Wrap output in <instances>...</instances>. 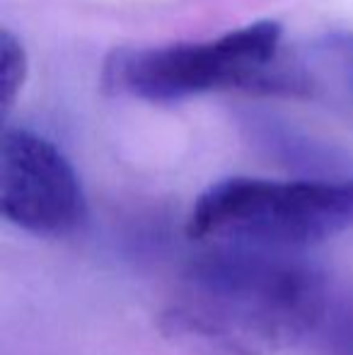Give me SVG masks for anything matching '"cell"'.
Here are the masks:
<instances>
[{"mask_svg":"<svg viewBox=\"0 0 353 355\" xmlns=\"http://www.w3.org/2000/svg\"><path fill=\"white\" fill-rule=\"evenodd\" d=\"M329 304L322 273L291 254L213 247L189 263L160 329L206 355H273L320 331Z\"/></svg>","mask_w":353,"mask_h":355,"instance_id":"cell-1","label":"cell"},{"mask_svg":"<svg viewBox=\"0 0 353 355\" xmlns=\"http://www.w3.org/2000/svg\"><path fill=\"white\" fill-rule=\"evenodd\" d=\"M320 331L334 355H353V304H329Z\"/></svg>","mask_w":353,"mask_h":355,"instance_id":"cell-6","label":"cell"},{"mask_svg":"<svg viewBox=\"0 0 353 355\" xmlns=\"http://www.w3.org/2000/svg\"><path fill=\"white\" fill-rule=\"evenodd\" d=\"M27 73L29 58L24 51V44L10 29H3L0 32V104H3L5 116L12 112L15 102L22 94Z\"/></svg>","mask_w":353,"mask_h":355,"instance_id":"cell-5","label":"cell"},{"mask_svg":"<svg viewBox=\"0 0 353 355\" xmlns=\"http://www.w3.org/2000/svg\"><path fill=\"white\" fill-rule=\"evenodd\" d=\"M327 51L339 63L341 75H344L346 85L353 92V34H334V37H329L327 39Z\"/></svg>","mask_w":353,"mask_h":355,"instance_id":"cell-7","label":"cell"},{"mask_svg":"<svg viewBox=\"0 0 353 355\" xmlns=\"http://www.w3.org/2000/svg\"><path fill=\"white\" fill-rule=\"evenodd\" d=\"M281 24L259 19L213 42L114 51L104 78L114 89L150 102H175L230 87L255 92L302 89L300 71L281 61Z\"/></svg>","mask_w":353,"mask_h":355,"instance_id":"cell-3","label":"cell"},{"mask_svg":"<svg viewBox=\"0 0 353 355\" xmlns=\"http://www.w3.org/2000/svg\"><path fill=\"white\" fill-rule=\"evenodd\" d=\"M353 227V179L273 182L230 177L208 187L187 234L211 247L291 254Z\"/></svg>","mask_w":353,"mask_h":355,"instance_id":"cell-2","label":"cell"},{"mask_svg":"<svg viewBox=\"0 0 353 355\" xmlns=\"http://www.w3.org/2000/svg\"><path fill=\"white\" fill-rule=\"evenodd\" d=\"M0 211L24 232L61 237L85 223L87 201L76 169L56 145L27 128H5Z\"/></svg>","mask_w":353,"mask_h":355,"instance_id":"cell-4","label":"cell"}]
</instances>
